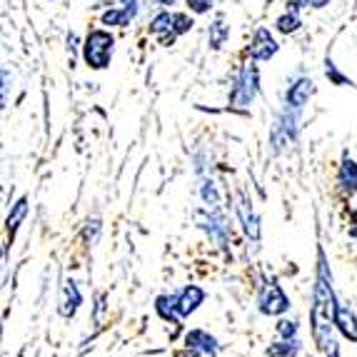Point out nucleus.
I'll list each match as a JSON object with an SVG mask.
<instances>
[{
    "label": "nucleus",
    "mask_w": 357,
    "mask_h": 357,
    "mask_svg": "<svg viewBox=\"0 0 357 357\" xmlns=\"http://www.w3.org/2000/svg\"><path fill=\"white\" fill-rule=\"evenodd\" d=\"M335 312H337V303H335V290H333V275L328 270V260L320 252V262H317V280L315 290H312V307H310V325H312V337H315L320 350H328L333 345V325H335Z\"/></svg>",
    "instance_id": "f257e3e1"
},
{
    "label": "nucleus",
    "mask_w": 357,
    "mask_h": 357,
    "mask_svg": "<svg viewBox=\"0 0 357 357\" xmlns=\"http://www.w3.org/2000/svg\"><path fill=\"white\" fill-rule=\"evenodd\" d=\"M113 50H115V38L107 30H90L83 45V58L88 63V68L102 70V68L110 66Z\"/></svg>",
    "instance_id": "f03ea898"
},
{
    "label": "nucleus",
    "mask_w": 357,
    "mask_h": 357,
    "mask_svg": "<svg viewBox=\"0 0 357 357\" xmlns=\"http://www.w3.org/2000/svg\"><path fill=\"white\" fill-rule=\"evenodd\" d=\"M257 83H260V77H257V68L248 63V66L240 70L235 85H232L230 107H238V110L250 107L252 100H255V96H257Z\"/></svg>",
    "instance_id": "7ed1b4c3"
},
{
    "label": "nucleus",
    "mask_w": 357,
    "mask_h": 357,
    "mask_svg": "<svg viewBox=\"0 0 357 357\" xmlns=\"http://www.w3.org/2000/svg\"><path fill=\"white\" fill-rule=\"evenodd\" d=\"M260 312L262 315H282L290 307V300L282 292V287L278 282H265L260 290Z\"/></svg>",
    "instance_id": "20e7f679"
},
{
    "label": "nucleus",
    "mask_w": 357,
    "mask_h": 357,
    "mask_svg": "<svg viewBox=\"0 0 357 357\" xmlns=\"http://www.w3.org/2000/svg\"><path fill=\"white\" fill-rule=\"evenodd\" d=\"M195 220H197V225L203 227V230L208 232L210 238L215 240V243L225 248V245H227V238H230V227H227L225 218H222L220 213H215V210H213V213L197 210V213H195Z\"/></svg>",
    "instance_id": "39448f33"
},
{
    "label": "nucleus",
    "mask_w": 357,
    "mask_h": 357,
    "mask_svg": "<svg viewBox=\"0 0 357 357\" xmlns=\"http://www.w3.org/2000/svg\"><path fill=\"white\" fill-rule=\"evenodd\" d=\"M238 215H240V220H243L245 235L250 238L252 248H257V243H260V222H257V215H255V210H252V203L248 200L245 192H238Z\"/></svg>",
    "instance_id": "423d86ee"
},
{
    "label": "nucleus",
    "mask_w": 357,
    "mask_h": 357,
    "mask_svg": "<svg viewBox=\"0 0 357 357\" xmlns=\"http://www.w3.org/2000/svg\"><path fill=\"white\" fill-rule=\"evenodd\" d=\"M175 18H178V13H158L153 20H150V33L153 36L160 38L162 45H173L178 33H175Z\"/></svg>",
    "instance_id": "0eeeda50"
},
{
    "label": "nucleus",
    "mask_w": 357,
    "mask_h": 357,
    "mask_svg": "<svg viewBox=\"0 0 357 357\" xmlns=\"http://www.w3.org/2000/svg\"><path fill=\"white\" fill-rule=\"evenodd\" d=\"M278 50H280V45H278L275 38L270 36V30L257 28L255 38H252V45H250V58L252 60H270Z\"/></svg>",
    "instance_id": "6e6552de"
},
{
    "label": "nucleus",
    "mask_w": 357,
    "mask_h": 357,
    "mask_svg": "<svg viewBox=\"0 0 357 357\" xmlns=\"http://www.w3.org/2000/svg\"><path fill=\"white\" fill-rule=\"evenodd\" d=\"M185 347L192 350L195 355L215 357V352H218V340L205 333V330H190V333L185 335Z\"/></svg>",
    "instance_id": "1a4fd4ad"
},
{
    "label": "nucleus",
    "mask_w": 357,
    "mask_h": 357,
    "mask_svg": "<svg viewBox=\"0 0 357 357\" xmlns=\"http://www.w3.org/2000/svg\"><path fill=\"white\" fill-rule=\"evenodd\" d=\"M312 93H315V88H312V80H307V77H300V80H295V83L287 88V107H292V110H303L305 105H307V100L312 98Z\"/></svg>",
    "instance_id": "9d476101"
},
{
    "label": "nucleus",
    "mask_w": 357,
    "mask_h": 357,
    "mask_svg": "<svg viewBox=\"0 0 357 357\" xmlns=\"http://www.w3.org/2000/svg\"><path fill=\"white\" fill-rule=\"evenodd\" d=\"M83 298H80V290L73 280L63 282V290H60V315L63 317H73L80 307Z\"/></svg>",
    "instance_id": "9b49d317"
},
{
    "label": "nucleus",
    "mask_w": 357,
    "mask_h": 357,
    "mask_svg": "<svg viewBox=\"0 0 357 357\" xmlns=\"http://www.w3.org/2000/svg\"><path fill=\"white\" fill-rule=\"evenodd\" d=\"M205 300V292L200 290L197 285H190V287H185L183 292H178V312L180 317H188L190 312H195L200 305H203Z\"/></svg>",
    "instance_id": "f8f14e48"
},
{
    "label": "nucleus",
    "mask_w": 357,
    "mask_h": 357,
    "mask_svg": "<svg viewBox=\"0 0 357 357\" xmlns=\"http://www.w3.org/2000/svg\"><path fill=\"white\" fill-rule=\"evenodd\" d=\"M335 325L340 328V333L345 335L347 340L357 342V317L350 307L345 305H337V312H335Z\"/></svg>",
    "instance_id": "ddd939ff"
},
{
    "label": "nucleus",
    "mask_w": 357,
    "mask_h": 357,
    "mask_svg": "<svg viewBox=\"0 0 357 357\" xmlns=\"http://www.w3.org/2000/svg\"><path fill=\"white\" fill-rule=\"evenodd\" d=\"M337 183L345 192H357V162L350 158H342V165H340L337 173Z\"/></svg>",
    "instance_id": "4468645a"
},
{
    "label": "nucleus",
    "mask_w": 357,
    "mask_h": 357,
    "mask_svg": "<svg viewBox=\"0 0 357 357\" xmlns=\"http://www.w3.org/2000/svg\"><path fill=\"white\" fill-rule=\"evenodd\" d=\"M25 215H28V197H20L18 203L13 205L10 215H8L6 220V230H8V245L13 243V238H15V230L20 227V222L25 220Z\"/></svg>",
    "instance_id": "2eb2a0df"
},
{
    "label": "nucleus",
    "mask_w": 357,
    "mask_h": 357,
    "mask_svg": "<svg viewBox=\"0 0 357 357\" xmlns=\"http://www.w3.org/2000/svg\"><path fill=\"white\" fill-rule=\"evenodd\" d=\"M155 310H158V315L162 317L165 322H173L178 325L180 322V312H178V295H160V298L155 300Z\"/></svg>",
    "instance_id": "dca6fc26"
},
{
    "label": "nucleus",
    "mask_w": 357,
    "mask_h": 357,
    "mask_svg": "<svg viewBox=\"0 0 357 357\" xmlns=\"http://www.w3.org/2000/svg\"><path fill=\"white\" fill-rule=\"evenodd\" d=\"M227 36H230V25L225 23V15H218L213 20V25L208 28V40H210V48L213 50H220L225 45Z\"/></svg>",
    "instance_id": "f3484780"
},
{
    "label": "nucleus",
    "mask_w": 357,
    "mask_h": 357,
    "mask_svg": "<svg viewBox=\"0 0 357 357\" xmlns=\"http://www.w3.org/2000/svg\"><path fill=\"white\" fill-rule=\"evenodd\" d=\"M132 18L135 15L130 10H126V8H113V10L102 13V25H120V28H126Z\"/></svg>",
    "instance_id": "a211bd4d"
},
{
    "label": "nucleus",
    "mask_w": 357,
    "mask_h": 357,
    "mask_svg": "<svg viewBox=\"0 0 357 357\" xmlns=\"http://www.w3.org/2000/svg\"><path fill=\"white\" fill-rule=\"evenodd\" d=\"M298 350H300L298 340H282V342H278V345H270L265 355L268 357H292Z\"/></svg>",
    "instance_id": "6ab92c4d"
},
{
    "label": "nucleus",
    "mask_w": 357,
    "mask_h": 357,
    "mask_svg": "<svg viewBox=\"0 0 357 357\" xmlns=\"http://www.w3.org/2000/svg\"><path fill=\"white\" fill-rule=\"evenodd\" d=\"M200 195H203L205 205H208L210 210H218V205H220V195H218V188H215V183L210 178H203V185H200Z\"/></svg>",
    "instance_id": "aec40b11"
},
{
    "label": "nucleus",
    "mask_w": 357,
    "mask_h": 357,
    "mask_svg": "<svg viewBox=\"0 0 357 357\" xmlns=\"http://www.w3.org/2000/svg\"><path fill=\"white\" fill-rule=\"evenodd\" d=\"M275 25H278V30H280V33H295V30L303 25V20H300L298 10H290V13H285V15H280Z\"/></svg>",
    "instance_id": "412c9836"
},
{
    "label": "nucleus",
    "mask_w": 357,
    "mask_h": 357,
    "mask_svg": "<svg viewBox=\"0 0 357 357\" xmlns=\"http://www.w3.org/2000/svg\"><path fill=\"white\" fill-rule=\"evenodd\" d=\"M325 75H328V80L333 85H352V80L347 75H342V73L337 70V66H335L333 60H325Z\"/></svg>",
    "instance_id": "4be33fe9"
},
{
    "label": "nucleus",
    "mask_w": 357,
    "mask_h": 357,
    "mask_svg": "<svg viewBox=\"0 0 357 357\" xmlns=\"http://www.w3.org/2000/svg\"><path fill=\"white\" fill-rule=\"evenodd\" d=\"M278 335H280L282 340H295V335H298V325L292 320H280L278 322Z\"/></svg>",
    "instance_id": "5701e85b"
},
{
    "label": "nucleus",
    "mask_w": 357,
    "mask_h": 357,
    "mask_svg": "<svg viewBox=\"0 0 357 357\" xmlns=\"http://www.w3.org/2000/svg\"><path fill=\"white\" fill-rule=\"evenodd\" d=\"M215 0H188V8H190L195 15H203V13H208L210 8H213Z\"/></svg>",
    "instance_id": "b1692460"
},
{
    "label": "nucleus",
    "mask_w": 357,
    "mask_h": 357,
    "mask_svg": "<svg viewBox=\"0 0 357 357\" xmlns=\"http://www.w3.org/2000/svg\"><path fill=\"white\" fill-rule=\"evenodd\" d=\"M328 3H330V0H310V6H312V8H325Z\"/></svg>",
    "instance_id": "393cba45"
},
{
    "label": "nucleus",
    "mask_w": 357,
    "mask_h": 357,
    "mask_svg": "<svg viewBox=\"0 0 357 357\" xmlns=\"http://www.w3.org/2000/svg\"><path fill=\"white\" fill-rule=\"evenodd\" d=\"M153 3H158V6H173L175 0H153Z\"/></svg>",
    "instance_id": "a878e982"
},
{
    "label": "nucleus",
    "mask_w": 357,
    "mask_h": 357,
    "mask_svg": "<svg viewBox=\"0 0 357 357\" xmlns=\"http://www.w3.org/2000/svg\"><path fill=\"white\" fill-rule=\"evenodd\" d=\"M175 357H195V352H192V350H188V352H178V355H175Z\"/></svg>",
    "instance_id": "bb28decb"
}]
</instances>
